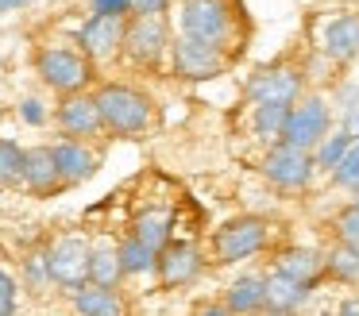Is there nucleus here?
Returning a JSON list of instances; mask_svg holds the SVG:
<instances>
[{
  "mask_svg": "<svg viewBox=\"0 0 359 316\" xmlns=\"http://www.w3.org/2000/svg\"><path fill=\"white\" fill-rule=\"evenodd\" d=\"M97 100V112H101V128L112 131L120 139H132V135H143L155 120V104L143 89L135 85H120V81H109L93 92Z\"/></svg>",
  "mask_w": 359,
  "mask_h": 316,
  "instance_id": "f257e3e1",
  "label": "nucleus"
},
{
  "mask_svg": "<svg viewBox=\"0 0 359 316\" xmlns=\"http://www.w3.org/2000/svg\"><path fill=\"white\" fill-rule=\"evenodd\" d=\"M35 69H39L43 85H50L55 92H81L89 81H93V62L81 50H70V46H47L35 58Z\"/></svg>",
  "mask_w": 359,
  "mask_h": 316,
  "instance_id": "f03ea898",
  "label": "nucleus"
},
{
  "mask_svg": "<svg viewBox=\"0 0 359 316\" xmlns=\"http://www.w3.org/2000/svg\"><path fill=\"white\" fill-rule=\"evenodd\" d=\"M120 50L128 54V62L135 66H158L163 54L170 50V35H166V20L163 15H124V39Z\"/></svg>",
  "mask_w": 359,
  "mask_h": 316,
  "instance_id": "7ed1b4c3",
  "label": "nucleus"
},
{
  "mask_svg": "<svg viewBox=\"0 0 359 316\" xmlns=\"http://www.w3.org/2000/svg\"><path fill=\"white\" fill-rule=\"evenodd\" d=\"M47 262V277L55 285H62L66 293H74L78 285L89 282V243L81 235H62L43 251Z\"/></svg>",
  "mask_w": 359,
  "mask_h": 316,
  "instance_id": "20e7f679",
  "label": "nucleus"
},
{
  "mask_svg": "<svg viewBox=\"0 0 359 316\" xmlns=\"http://www.w3.org/2000/svg\"><path fill=\"white\" fill-rule=\"evenodd\" d=\"M266 239H271V224L259 220V216H240L217 231L212 251H217V262H243L263 251Z\"/></svg>",
  "mask_w": 359,
  "mask_h": 316,
  "instance_id": "39448f33",
  "label": "nucleus"
},
{
  "mask_svg": "<svg viewBox=\"0 0 359 316\" xmlns=\"http://www.w3.org/2000/svg\"><path fill=\"white\" fill-rule=\"evenodd\" d=\"M178 27H182V35H194V39H205V43L224 46L228 31H232L228 0H182Z\"/></svg>",
  "mask_w": 359,
  "mask_h": 316,
  "instance_id": "423d86ee",
  "label": "nucleus"
},
{
  "mask_svg": "<svg viewBox=\"0 0 359 316\" xmlns=\"http://www.w3.org/2000/svg\"><path fill=\"white\" fill-rule=\"evenodd\" d=\"M170 62L174 74L186 77V81H205V77H217L224 69V46L205 43V39L182 35L170 43Z\"/></svg>",
  "mask_w": 359,
  "mask_h": 316,
  "instance_id": "0eeeda50",
  "label": "nucleus"
},
{
  "mask_svg": "<svg viewBox=\"0 0 359 316\" xmlns=\"http://www.w3.org/2000/svg\"><path fill=\"white\" fill-rule=\"evenodd\" d=\"M325 131H328V104L320 97H309V100H302V104L286 108L278 139L290 146H302V151H313Z\"/></svg>",
  "mask_w": 359,
  "mask_h": 316,
  "instance_id": "6e6552de",
  "label": "nucleus"
},
{
  "mask_svg": "<svg viewBox=\"0 0 359 316\" xmlns=\"http://www.w3.org/2000/svg\"><path fill=\"white\" fill-rule=\"evenodd\" d=\"M313 170H317L313 151H302V146H290V143L274 146L263 162L266 181H274L278 189H305L313 181Z\"/></svg>",
  "mask_w": 359,
  "mask_h": 316,
  "instance_id": "1a4fd4ad",
  "label": "nucleus"
},
{
  "mask_svg": "<svg viewBox=\"0 0 359 316\" xmlns=\"http://www.w3.org/2000/svg\"><path fill=\"white\" fill-rule=\"evenodd\" d=\"M120 39H124V15H109V12H93L78 31L81 54L89 62H104L120 50Z\"/></svg>",
  "mask_w": 359,
  "mask_h": 316,
  "instance_id": "9d476101",
  "label": "nucleus"
},
{
  "mask_svg": "<svg viewBox=\"0 0 359 316\" xmlns=\"http://www.w3.org/2000/svg\"><path fill=\"white\" fill-rule=\"evenodd\" d=\"M58 120V131H62L66 139H93L101 135V112H97V100L89 97L86 89L81 92H66V100L58 104L55 112Z\"/></svg>",
  "mask_w": 359,
  "mask_h": 316,
  "instance_id": "9b49d317",
  "label": "nucleus"
},
{
  "mask_svg": "<svg viewBox=\"0 0 359 316\" xmlns=\"http://www.w3.org/2000/svg\"><path fill=\"white\" fill-rule=\"evenodd\" d=\"M297 92H302V74L290 66H271L259 69L248 81V97L255 104H294Z\"/></svg>",
  "mask_w": 359,
  "mask_h": 316,
  "instance_id": "f8f14e48",
  "label": "nucleus"
},
{
  "mask_svg": "<svg viewBox=\"0 0 359 316\" xmlns=\"http://www.w3.org/2000/svg\"><path fill=\"white\" fill-rule=\"evenodd\" d=\"M155 274L166 289L170 285H189L201 274V251L194 243H163L155 251Z\"/></svg>",
  "mask_w": 359,
  "mask_h": 316,
  "instance_id": "ddd939ff",
  "label": "nucleus"
},
{
  "mask_svg": "<svg viewBox=\"0 0 359 316\" xmlns=\"http://www.w3.org/2000/svg\"><path fill=\"white\" fill-rule=\"evenodd\" d=\"M50 158L55 170L62 177V185H81L97 174V154L86 146V139H62V143L50 146Z\"/></svg>",
  "mask_w": 359,
  "mask_h": 316,
  "instance_id": "4468645a",
  "label": "nucleus"
},
{
  "mask_svg": "<svg viewBox=\"0 0 359 316\" xmlns=\"http://www.w3.org/2000/svg\"><path fill=\"white\" fill-rule=\"evenodd\" d=\"M320 50L332 62H351L359 54V15L344 12L320 27Z\"/></svg>",
  "mask_w": 359,
  "mask_h": 316,
  "instance_id": "2eb2a0df",
  "label": "nucleus"
},
{
  "mask_svg": "<svg viewBox=\"0 0 359 316\" xmlns=\"http://www.w3.org/2000/svg\"><path fill=\"white\" fill-rule=\"evenodd\" d=\"M309 293H313L309 282H297V277L282 274V270L263 277V308H271V312H294V308H302L309 301Z\"/></svg>",
  "mask_w": 359,
  "mask_h": 316,
  "instance_id": "dca6fc26",
  "label": "nucleus"
},
{
  "mask_svg": "<svg viewBox=\"0 0 359 316\" xmlns=\"http://www.w3.org/2000/svg\"><path fill=\"white\" fill-rule=\"evenodd\" d=\"M20 185L39 197H50L55 189H62V177L55 170V158H50V146H27L24 151V174H20Z\"/></svg>",
  "mask_w": 359,
  "mask_h": 316,
  "instance_id": "f3484780",
  "label": "nucleus"
},
{
  "mask_svg": "<svg viewBox=\"0 0 359 316\" xmlns=\"http://www.w3.org/2000/svg\"><path fill=\"white\" fill-rule=\"evenodd\" d=\"M74 308L86 316H116L124 312V301L116 297V285H97V282H86L74 289Z\"/></svg>",
  "mask_w": 359,
  "mask_h": 316,
  "instance_id": "a211bd4d",
  "label": "nucleus"
},
{
  "mask_svg": "<svg viewBox=\"0 0 359 316\" xmlns=\"http://www.w3.org/2000/svg\"><path fill=\"white\" fill-rule=\"evenodd\" d=\"M170 228H174V216L166 212V208H143L140 216H135V239H143V243L151 247V251H158L163 243H170Z\"/></svg>",
  "mask_w": 359,
  "mask_h": 316,
  "instance_id": "6ab92c4d",
  "label": "nucleus"
},
{
  "mask_svg": "<svg viewBox=\"0 0 359 316\" xmlns=\"http://www.w3.org/2000/svg\"><path fill=\"white\" fill-rule=\"evenodd\" d=\"M278 270H282V274H290V277H297V282L317 285V277L325 274V254L297 247V251H286V254L278 259Z\"/></svg>",
  "mask_w": 359,
  "mask_h": 316,
  "instance_id": "aec40b11",
  "label": "nucleus"
},
{
  "mask_svg": "<svg viewBox=\"0 0 359 316\" xmlns=\"http://www.w3.org/2000/svg\"><path fill=\"white\" fill-rule=\"evenodd\" d=\"M224 305H228V312H255V308H263V277H255V274L236 277L228 285Z\"/></svg>",
  "mask_w": 359,
  "mask_h": 316,
  "instance_id": "412c9836",
  "label": "nucleus"
},
{
  "mask_svg": "<svg viewBox=\"0 0 359 316\" xmlns=\"http://www.w3.org/2000/svg\"><path fill=\"white\" fill-rule=\"evenodd\" d=\"M124 270H120L116 247H89V282L97 285H120Z\"/></svg>",
  "mask_w": 359,
  "mask_h": 316,
  "instance_id": "4be33fe9",
  "label": "nucleus"
},
{
  "mask_svg": "<svg viewBox=\"0 0 359 316\" xmlns=\"http://www.w3.org/2000/svg\"><path fill=\"white\" fill-rule=\"evenodd\" d=\"M325 270L336 277V282H348L355 285L359 282V247L355 243H340L325 254Z\"/></svg>",
  "mask_w": 359,
  "mask_h": 316,
  "instance_id": "5701e85b",
  "label": "nucleus"
},
{
  "mask_svg": "<svg viewBox=\"0 0 359 316\" xmlns=\"http://www.w3.org/2000/svg\"><path fill=\"white\" fill-rule=\"evenodd\" d=\"M116 254H120V270H124V274H151V270H155V251L135 235L124 239V243L116 247Z\"/></svg>",
  "mask_w": 359,
  "mask_h": 316,
  "instance_id": "b1692460",
  "label": "nucleus"
},
{
  "mask_svg": "<svg viewBox=\"0 0 359 316\" xmlns=\"http://www.w3.org/2000/svg\"><path fill=\"white\" fill-rule=\"evenodd\" d=\"M20 174H24V146L0 139V185H20Z\"/></svg>",
  "mask_w": 359,
  "mask_h": 316,
  "instance_id": "393cba45",
  "label": "nucleus"
},
{
  "mask_svg": "<svg viewBox=\"0 0 359 316\" xmlns=\"http://www.w3.org/2000/svg\"><path fill=\"white\" fill-rule=\"evenodd\" d=\"M348 143H351V139L344 135V131H336V135H328V131H325V135L317 139V146H313V162H317V166H325V170L336 166V162H340V154L348 151Z\"/></svg>",
  "mask_w": 359,
  "mask_h": 316,
  "instance_id": "a878e982",
  "label": "nucleus"
},
{
  "mask_svg": "<svg viewBox=\"0 0 359 316\" xmlns=\"http://www.w3.org/2000/svg\"><path fill=\"white\" fill-rule=\"evenodd\" d=\"M290 104H255V135L263 139H278L282 120H286Z\"/></svg>",
  "mask_w": 359,
  "mask_h": 316,
  "instance_id": "bb28decb",
  "label": "nucleus"
},
{
  "mask_svg": "<svg viewBox=\"0 0 359 316\" xmlns=\"http://www.w3.org/2000/svg\"><path fill=\"white\" fill-rule=\"evenodd\" d=\"M332 177L348 189H359V139H351L348 151L340 154V162L332 166Z\"/></svg>",
  "mask_w": 359,
  "mask_h": 316,
  "instance_id": "cd10ccee",
  "label": "nucleus"
},
{
  "mask_svg": "<svg viewBox=\"0 0 359 316\" xmlns=\"http://www.w3.org/2000/svg\"><path fill=\"white\" fill-rule=\"evenodd\" d=\"M336 235H340V243H355L359 247V200L336 216Z\"/></svg>",
  "mask_w": 359,
  "mask_h": 316,
  "instance_id": "c85d7f7f",
  "label": "nucleus"
},
{
  "mask_svg": "<svg viewBox=\"0 0 359 316\" xmlns=\"http://www.w3.org/2000/svg\"><path fill=\"white\" fill-rule=\"evenodd\" d=\"M27 282H32V289H35V293H39L43 285H50V277H47V262H43V251L27 259Z\"/></svg>",
  "mask_w": 359,
  "mask_h": 316,
  "instance_id": "c756f323",
  "label": "nucleus"
},
{
  "mask_svg": "<svg viewBox=\"0 0 359 316\" xmlns=\"http://www.w3.org/2000/svg\"><path fill=\"white\" fill-rule=\"evenodd\" d=\"M166 8H170V0H132L128 15H163Z\"/></svg>",
  "mask_w": 359,
  "mask_h": 316,
  "instance_id": "7c9ffc66",
  "label": "nucleus"
},
{
  "mask_svg": "<svg viewBox=\"0 0 359 316\" xmlns=\"http://www.w3.org/2000/svg\"><path fill=\"white\" fill-rule=\"evenodd\" d=\"M344 135L359 139V100H351V104L344 108Z\"/></svg>",
  "mask_w": 359,
  "mask_h": 316,
  "instance_id": "2f4dec72",
  "label": "nucleus"
},
{
  "mask_svg": "<svg viewBox=\"0 0 359 316\" xmlns=\"http://www.w3.org/2000/svg\"><path fill=\"white\" fill-rule=\"evenodd\" d=\"M20 116H24L27 123H35V128H39V123L47 120V108H43L39 100H24V104H20Z\"/></svg>",
  "mask_w": 359,
  "mask_h": 316,
  "instance_id": "473e14b6",
  "label": "nucleus"
},
{
  "mask_svg": "<svg viewBox=\"0 0 359 316\" xmlns=\"http://www.w3.org/2000/svg\"><path fill=\"white\" fill-rule=\"evenodd\" d=\"M93 12H109V15H128L132 0H93Z\"/></svg>",
  "mask_w": 359,
  "mask_h": 316,
  "instance_id": "72a5a7b5",
  "label": "nucleus"
},
{
  "mask_svg": "<svg viewBox=\"0 0 359 316\" xmlns=\"http://www.w3.org/2000/svg\"><path fill=\"white\" fill-rule=\"evenodd\" d=\"M0 301H16V277L0 266Z\"/></svg>",
  "mask_w": 359,
  "mask_h": 316,
  "instance_id": "f704fd0d",
  "label": "nucleus"
},
{
  "mask_svg": "<svg viewBox=\"0 0 359 316\" xmlns=\"http://www.w3.org/2000/svg\"><path fill=\"white\" fill-rule=\"evenodd\" d=\"M27 0H0V12H16V8H24Z\"/></svg>",
  "mask_w": 359,
  "mask_h": 316,
  "instance_id": "c9c22d12",
  "label": "nucleus"
},
{
  "mask_svg": "<svg viewBox=\"0 0 359 316\" xmlns=\"http://www.w3.org/2000/svg\"><path fill=\"white\" fill-rule=\"evenodd\" d=\"M340 312H359V297H351V301H344V305H340Z\"/></svg>",
  "mask_w": 359,
  "mask_h": 316,
  "instance_id": "e433bc0d",
  "label": "nucleus"
},
{
  "mask_svg": "<svg viewBox=\"0 0 359 316\" xmlns=\"http://www.w3.org/2000/svg\"><path fill=\"white\" fill-rule=\"evenodd\" d=\"M8 312H16V301H0V316H8Z\"/></svg>",
  "mask_w": 359,
  "mask_h": 316,
  "instance_id": "4c0bfd02",
  "label": "nucleus"
}]
</instances>
